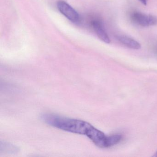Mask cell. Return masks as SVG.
Here are the masks:
<instances>
[{
  "mask_svg": "<svg viewBox=\"0 0 157 157\" xmlns=\"http://www.w3.org/2000/svg\"><path fill=\"white\" fill-rule=\"evenodd\" d=\"M122 135L119 134L107 136V147L114 146L119 143L122 140Z\"/></svg>",
  "mask_w": 157,
  "mask_h": 157,
  "instance_id": "cell-6",
  "label": "cell"
},
{
  "mask_svg": "<svg viewBox=\"0 0 157 157\" xmlns=\"http://www.w3.org/2000/svg\"><path fill=\"white\" fill-rule=\"evenodd\" d=\"M57 5L59 10L66 18L72 22H78L80 19L79 15L69 4L63 1H59Z\"/></svg>",
  "mask_w": 157,
  "mask_h": 157,
  "instance_id": "cell-3",
  "label": "cell"
},
{
  "mask_svg": "<svg viewBox=\"0 0 157 157\" xmlns=\"http://www.w3.org/2000/svg\"><path fill=\"white\" fill-rule=\"evenodd\" d=\"M92 25L98 37L104 43L110 44L111 40L102 23L100 21L94 20L92 22Z\"/></svg>",
  "mask_w": 157,
  "mask_h": 157,
  "instance_id": "cell-4",
  "label": "cell"
},
{
  "mask_svg": "<svg viewBox=\"0 0 157 157\" xmlns=\"http://www.w3.org/2000/svg\"><path fill=\"white\" fill-rule=\"evenodd\" d=\"M41 117L45 123L51 126L67 132L85 135L89 138L96 128L85 121L52 114H44Z\"/></svg>",
  "mask_w": 157,
  "mask_h": 157,
  "instance_id": "cell-1",
  "label": "cell"
},
{
  "mask_svg": "<svg viewBox=\"0 0 157 157\" xmlns=\"http://www.w3.org/2000/svg\"><path fill=\"white\" fill-rule=\"evenodd\" d=\"M131 18L135 23L142 27H149L157 24V18L153 15L135 12L132 14Z\"/></svg>",
  "mask_w": 157,
  "mask_h": 157,
  "instance_id": "cell-2",
  "label": "cell"
},
{
  "mask_svg": "<svg viewBox=\"0 0 157 157\" xmlns=\"http://www.w3.org/2000/svg\"><path fill=\"white\" fill-rule=\"evenodd\" d=\"M0 150L1 151L3 150L4 151H6V152H10L12 153V152H17L19 149L17 147H15L12 144L5 143V142H4V143L1 142Z\"/></svg>",
  "mask_w": 157,
  "mask_h": 157,
  "instance_id": "cell-7",
  "label": "cell"
},
{
  "mask_svg": "<svg viewBox=\"0 0 157 157\" xmlns=\"http://www.w3.org/2000/svg\"><path fill=\"white\" fill-rule=\"evenodd\" d=\"M152 156L154 157H157V151H156V152H155L154 155H153Z\"/></svg>",
  "mask_w": 157,
  "mask_h": 157,
  "instance_id": "cell-9",
  "label": "cell"
},
{
  "mask_svg": "<svg viewBox=\"0 0 157 157\" xmlns=\"http://www.w3.org/2000/svg\"><path fill=\"white\" fill-rule=\"evenodd\" d=\"M117 38L121 44L131 49H139L141 48L140 44L138 42L126 36H117Z\"/></svg>",
  "mask_w": 157,
  "mask_h": 157,
  "instance_id": "cell-5",
  "label": "cell"
},
{
  "mask_svg": "<svg viewBox=\"0 0 157 157\" xmlns=\"http://www.w3.org/2000/svg\"><path fill=\"white\" fill-rule=\"evenodd\" d=\"M141 3L144 4V5H146L147 3V2L148 0H139Z\"/></svg>",
  "mask_w": 157,
  "mask_h": 157,
  "instance_id": "cell-8",
  "label": "cell"
}]
</instances>
